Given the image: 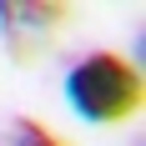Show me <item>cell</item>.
<instances>
[{"instance_id": "cell-1", "label": "cell", "mask_w": 146, "mask_h": 146, "mask_svg": "<svg viewBox=\"0 0 146 146\" xmlns=\"http://www.w3.org/2000/svg\"><path fill=\"white\" fill-rule=\"evenodd\" d=\"M66 101L81 121L91 126H116V121H131L146 101V86H141V71L136 60H126L121 50H86L76 60L66 81Z\"/></svg>"}, {"instance_id": "cell-2", "label": "cell", "mask_w": 146, "mask_h": 146, "mask_svg": "<svg viewBox=\"0 0 146 146\" xmlns=\"http://www.w3.org/2000/svg\"><path fill=\"white\" fill-rule=\"evenodd\" d=\"M66 20H71V5H56V0L50 5H40V0H0V35H5L15 60H35V50Z\"/></svg>"}, {"instance_id": "cell-3", "label": "cell", "mask_w": 146, "mask_h": 146, "mask_svg": "<svg viewBox=\"0 0 146 146\" xmlns=\"http://www.w3.org/2000/svg\"><path fill=\"white\" fill-rule=\"evenodd\" d=\"M0 146H66L56 131H45L40 121H30V116H15L5 121V131H0Z\"/></svg>"}]
</instances>
